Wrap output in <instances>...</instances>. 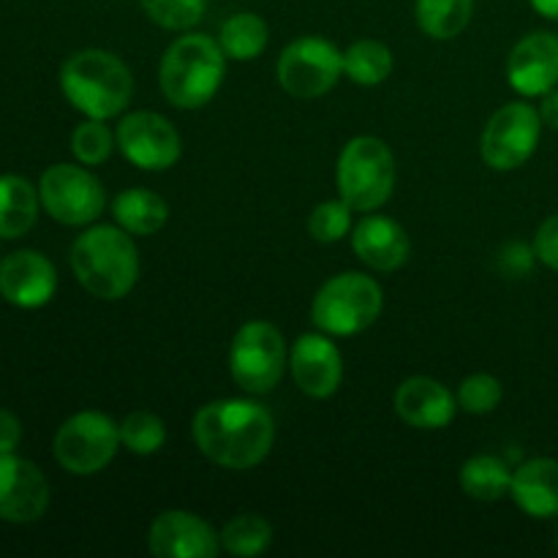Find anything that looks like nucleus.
Instances as JSON below:
<instances>
[{
    "label": "nucleus",
    "mask_w": 558,
    "mask_h": 558,
    "mask_svg": "<svg viewBox=\"0 0 558 558\" xmlns=\"http://www.w3.org/2000/svg\"><path fill=\"white\" fill-rule=\"evenodd\" d=\"M289 368H292L294 385L308 398L325 401L336 396L343 381V357L332 336L327 332H305L294 341L289 352Z\"/></svg>",
    "instance_id": "14"
},
{
    "label": "nucleus",
    "mask_w": 558,
    "mask_h": 558,
    "mask_svg": "<svg viewBox=\"0 0 558 558\" xmlns=\"http://www.w3.org/2000/svg\"><path fill=\"white\" fill-rule=\"evenodd\" d=\"M385 308V292L379 281L365 272H338L325 281L311 303V319L316 330L332 338L360 336L368 330Z\"/></svg>",
    "instance_id": "5"
},
{
    "label": "nucleus",
    "mask_w": 558,
    "mask_h": 558,
    "mask_svg": "<svg viewBox=\"0 0 558 558\" xmlns=\"http://www.w3.org/2000/svg\"><path fill=\"white\" fill-rule=\"evenodd\" d=\"M392 49L379 38H360L343 52V74L360 87H376L392 74Z\"/></svg>",
    "instance_id": "26"
},
{
    "label": "nucleus",
    "mask_w": 558,
    "mask_h": 558,
    "mask_svg": "<svg viewBox=\"0 0 558 558\" xmlns=\"http://www.w3.org/2000/svg\"><path fill=\"white\" fill-rule=\"evenodd\" d=\"M147 548L156 558H216L221 534L189 510H163L147 529Z\"/></svg>",
    "instance_id": "13"
},
{
    "label": "nucleus",
    "mask_w": 558,
    "mask_h": 558,
    "mask_svg": "<svg viewBox=\"0 0 558 558\" xmlns=\"http://www.w3.org/2000/svg\"><path fill=\"white\" fill-rule=\"evenodd\" d=\"M474 14V0H417L414 16L420 31L434 41H450L461 36Z\"/></svg>",
    "instance_id": "25"
},
{
    "label": "nucleus",
    "mask_w": 558,
    "mask_h": 558,
    "mask_svg": "<svg viewBox=\"0 0 558 558\" xmlns=\"http://www.w3.org/2000/svg\"><path fill=\"white\" fill-rule=\"evenodd\" d=\"M272 545V526L256 512H243L221 529V550L238 558L262 556Z\"/></svg>",
    "instance_id": "27"
},
{
    "label": "nucleus",
    "mask_w": 558,
    "mask_h": 558,
    "mask_svg": "<svg viewBox=\"0 0 558 558\" xmlns=\"http://www.w3.org/2000/svg\"><path fill=\"white\" fill-rule=\"evenodd\" d=\"M58 292V270L41 251L22 248L0 262V298L16 308H41Z\"/></svg>",
    "instance_id": "16"
},
{
    "label": "nucleus",
    "mask_w": 558,
    "mask_h": 558,
    "mask_svg": "<svg viewBox=\"0 0 558 558\" xmlns=\"http://www.w3.org/2000/svg\"><path fill=\"white\" fill-rule=\"evenodd\" d=\"M338 196L357 213H374L396 189V156L379 136H354L343 145L336 167Z\"/></svg>",
    "instance_id": "6"
},
{
    "label": "nucleus",
    "mask_w": 558,
    "mask_h": 558,
    "mask_svg": "<svg viewBox=\"0 0 558 558\" xmlns=\"http://www.w3.org/2000/svg\"><path fill=\"white\" fill-rule=\"evenodd\" d=\"M289 365L283 332L272 322H245L229 347V374L248 396H267L276 390Z\"/></svg>",
    "instance_id": "7"
},
{
    "label": "nucleus",
    "mask_w": 558,
    "mask_h": 558,
    "mask_svg": "<svg viewBox=\"0 0 558 558\" xmlns=\"http://www.w3.org/2000/svg\"><path fill=\"white\" fill-rule=\"evenodd\" d=\"M507 80L521 96L543 98L558 85V36L534 31L507 54Z\"/></svg>",
    "instance_id": "17"
},
{
    "label": "nucleus",
    "mask_w": 558,
    "mask_h": 558,
    "mask_svg": "<svg viewBox=\"0 0 558 558\" xmlns=\"http://www.w3.org/2000/svg\"><path fill=\"white\" fill-rule=\"evenodd\" d=\"M534 259H537V256H534V248H526V245H521V243L507 245V248L499 254L501 270L512 278L526 276V272L532 270Z\"/></svg>",
    "instance_id": "34"
},
{
    "label": "nucleus",
    "mask_w": 558,
    "mask_h": 558,
    "mask_svg": "<svg viewBox=\"0 0 558 558\" xmlns=\"http://www.w3.org/2000/svg\"><path fill=\"white\" fill-rule=\"evenodd\" d=\"M529 3H532V9L537 11V14H543L545 20L558 22V0H529Z\"/></svg>",
    "instance_id": "37"
},
{
    "label": "nucleus",
    "mask_w": 558,
    "mask_h": 558,
    "mask_svg": "<svg viewBox=\"0 0 558 558\" xmlns=\"http://www.w3.org/2000/svg\"><path fill=\"white\" fill-rule=\"evenodd\" d=\"M118 150L129 163L145 172H163L172 169L183 156V142L178 129L163 114L150 109H136L123 114L114 131Z\"/></svg>",
    "instance_id": "12"
},
{
    "label": "nucleus",
    "mask_w": 558,
    "mask_h": 558,
    "mask_svg": "<svg viewBox=\"0 0 558 558\" xmlns=\"http://www.w3.org/2000/svg\"><path fill=\"white\" fill-rule=\"evenodd\" d=\"M147 20L163 31H191L205 20L207 0H140Z\"/></svg>",
    "instance_id": "30"
},
{
    "label": "nucleus",
    "mask_w": 558,
    "mask_h": 558,
    "mask_svg": "<svg viewBox=\"0 0 558 558\" xmlns=\"http://www.w3.org/2000/svg\"><path fill=\"white\" fill-rule=\"evenodd\" d=\"M191 434L207 461L232 472H245L270 456L276 445V420L262 403L221 398L205 403L194 414Z\"/></svg>",
    "instance_id": "1"
},
{
    "label": "nucleus",
    "mask_w": 558,
    "mask_h": 558,
    "mask_svg": "<svg viewBox=\"0 0 558 558\" xmlns=\"http://www.w3.org/2000/svg\"><path fill=\"white\" fill-rule=\"evenodd\" d=\"M41 207L63 227H87L107 207L101 180L85 163H52L38 183Z\"/></svg>",
    "instance_id": "10"
},
{
    "label": "nucleus",
    "mask_w": 558,
    "mask_h": 558,
    "mask_svg": "<svg viewBox=\"0 0 558 558\" xmlns=\"http://www.w3.org/2000/svg\"><path fill=\"white\" fill-rule=\"evenodd\" d=\"M112 216L118 227H123L129 234L147 238L167 227L169 205L161 194L136 185V189H125L114 196Z\"/></svg>",
    "instance_id": "21"
},
{
    "label": "nucleus",
    "mask_w": 558,
    "mask_h": 558,
    "mask_svg": "<svg viewBox=\"0 0 558 558\" xmlns=\"http://www.w3.org/2000/svg\"><path fill=\"white\" fill-rule=\"evenodd\" d=\"M532 248L534 256H537L545 267L558 272V216L545 218V221L539 223Z\"/></svg>",
    "instance_id": "33"
},
{
    "label": "nucleus",
    "mask_w": 558,
    "mask_h": 558,
    "mask_svg": "<svg viewBox=\"0 0 558 558\" xmlns=\"http://www.w3.org/2000/svg\"><path fill=\"white\" fill-rule=\"evenodd\" d=\"M501 381L494 374H472L458 387V407L469 414H490L501 403Z\"/></svg>",
    "instance_id": "32"
},
{
    "label": "nucleus",
    "mask_w": 558,
    "mask_h": 558,
    "mask_svg": "<svg viewBox=\"0 0 558 558\" xmlns=\"http://www.w3.org/2000/svg\"><path fill=\"white\" fill-rule=\"evenodd\" d=\"M352 248L357 259L371 270L396 272L412 256V240H409L407 229L396 218L368 213V218H363L354 227Z\"/></svg>",
    "instance_id": "19"
},
{
    "label": "nucleus",
    "mask_w": 558,
    "mask_h": 558,
    "mask_svg": "<svg viewBox=\"0 0 558 558\" xmlns=\"http://www.w3.org/2000/svg\"><path fill=\"white\" fill-rule=\"evenodd\" d=\"M512 472L501 458L496 456H472L461 466V488L474 501H501L510 496Z\"/></svg>",
    "instance_id": "23"
},
{
    "label": "nucleus",
    "mask_w": 558,
    "mask_h": 558,
    "mask_svg": "<svg viewBox=\"0 0 558 558\" xmlns=\"http://www.w3.org/2000/svg\"><path fill=\"white\" fill-rule=\"evenodd\" d=\"M556 550H558V529H556Z\"/></svg>",
    "instance_id": "38"
},
{
    "label": "nucleus",
    "mask_w": 558,
    "mask_h": 558,
    "mask_svg": "<svg viewBox=\"0 0 558 558\" xmlns=\"http://www.w3.org/2000/svg\"><path fill=\"white\" fill-rule=\"evenodd\" d=\"M539 118H543V125L558 131V90L556 87L543 96V104H539Z\"/></svg>",
    "instance_id": "36"
},
{
    "label": "nucleus",
    "mask_w": 558,
    "mask_h": 558,
    "mask_svg": "<svg viewBox=\"0 0 558 558\" xmlns=\"http://www.w3.org/2000/svg\"><path fill=\"white\" fill-rule=\"evenodd\" d=\"M22 439V423L14 412L0 409V456H9L20 447Z\"/></svg>",
    "instance_id": "35"
},
{
    "label": "nucleus",
    "mask_w": 558,
    "mask_h": 558,
    "mask_svg": "<svg viewBox=\"0 0 558 558\" xmlns=\"http://www.w3.org/2000/svg\"><path fill=\"white\" fill-rule=\"evenodd\" d=\"M543 134L539 109L526 101H512L496 109L480 136L483 161L496 172H512L534 156Z\"/></svg>",
    "instance_id": "11"
},
{
    "label": "nucleus",
    "mask_w": 558,
    "mask_h": 558,
    "mask_svg": "<svg viewBox=\"0 0 558 558\" xmlns=\"http://www.w3.org/2000/svg\"><path fill=\"white\" fill-rule=\"evenodd\" d=\"M120 445L131 456H156L167 445V425L158 414L147 412V409H136V412L125 414L123 423H120Z\"/></svg>",
    "instance_id": "28"
},
{
    "label": "nucleus",
    "mask_w": 558,
    "mask_h": 558,
    "mask_svg": "<svg viewBox=\"0 0 558 558\" xmlns=\"http://www.w3.org/2000/svg\"><path fill=\"white\" fill-rule=\"evenodd\" d=\"M267 41H270L267 22L259 14H251V11L232 14L218 31V44H221L223 54L229 60H238V63H248V60L259 58L267 49Z\"/></svg>",
    "instance_id": "24"
},
{
    "label": "nucleus",
    "mask_w": 558,
    "mask_h": 558,
    "mask_svg": "<svg viewBox=\"0 0 558 558\" xmlns=\"http://www.w3.org/2000/svg\"><path fill=\"white\" fill-rule=\"evenodd\" d=\"M227 60L218 38L207 33H185L174 38L158 65L163 98L178 109L205 107L227 76Z\"/></svg>",
    "instance_id": "4"
},
{
    "label": "nucleus",
    "mask_w": 558,
    "mask_h": 558,
    "mask_svg": "<svg viewBox=\"0 0 558 558\" xmlns=\"http://www.w3.org/2000/svg\"><path fill=\"white\" fill-rule=\"evenodd\" d=\"M41 196L31 180L20 174H0V238L16 240L33 229Z\"/></svg>",
    "instance_id": "22"
},
{
    "label": "nucleus",
    "mask_w": 558,
    "mask_h": 558,
    "mask_svg": "<svg viewBox=\"0 0 558 558\" xmlns=\"http://www.w3.org/2000/svg\"><path fill=\"white\" fill-rule=\"evenodd\" d=\"M458 398L430 376H409L396 390V412L417 430H441L456 420Z\"/></svg>",
    "instance_id": "18"
},
{
    "label": "nucleus",
    "mask_w": 558,
    "mask_h": 558,
    "mask_svg": "<svg viewBox=\"0 0 558 558\" xmlns=\"http://www.w3.org/2000/svg\"><path fill=\"white\" fill-rule=\"evenodd\" d=\"M343 74V52L322 36L294 38L276 65L278 85L300 101L327 96Z\"/></svg>",
    "instance_id": "9"
},
{
    "label": "nucleus",
    "mask_w": 558,
    "mask_h": 558,
    "mask_svg": "<svg viewBox=\"0 0 558 558\" xmlns=\"http://www.w3.org/2000/svg\"><path fill=\"white\" fill-rule=\"evenodd\" d=\"M60 90L85 118L109 120L125 112L134 96L131 69L107 49H80L60 65Z\"/></svg>",
    "instance_id": "3"
},
{
    "label": "nucleus",
    "mask_w": 558,
    "mask_h": 558,
    "mask_svg": "<svg viewBox=\"0 0 558 558\" xmlns=\"http://www.w3.org/2000/svg\"><path fill=\"white\" fill-rule=\"evenodd\" d=\"M114 145H118V140L109 131V125L96 118L82 120L74 129V134H71V153L85 167H98V163L107 161L112 156Z\"/></svg>",
    "instance_id": "29"
},
{
    "label": "nucleus",
    "mask_w": 558,
    "mask_h": 558,
    "mask_svg": "<svg viewBox=\"0 0 558 558\" xmlns=\"http://www.w3.org/2000/svg\"><path fill=\"white\" fill-rule=\"evenodd\" d=\"M71 270L90 298L123 300L140 281V251L123 227H90L71 245Z\"/></svg>",
    "instance_id": "2"
},
{
    "label": "nucleus",
    "mask_w": 558,
    "mask_h": 558,
    "mask_svg": "<svg viewBox=\"0 0 558 558\" xmlns=\"http://www.w3.org/2000/svg\"><path fill=\"white\" fill-rule=\"evenodd\" d=\"M120 425L104 412H76L58 428L52 441L54 461L74 477H93L114 461L120 450Z\"/></svg>",
    "instance_id": "8"
},
{
    "label": "nucleus",
    "mask_w": 558,
    "mask_h": 558,
    "mask_svg": "<svg viewBox=\"0 0 558 558\" xmlns=\"http://www.w3.org/2000/svg\"><path fill=\"white\" fill-rule=\"evenodd\" d=\"M512 501L529 518L558 515V461L554 458H532L512 472Z\"/></svg>",
    "instance_id": "20"
},
{
    "label": "nucleus",
    "mask_w": 558,
    "mask_h": 558,
    "mask_svg": "<svg viewBox=\"0 0 558 558\" xmlns=\"http://www.w3.org/2000/svg\"><path fill=\"white\" fill-rule=\"evenodd\" d=\"M352 229V207L338 196V199L319 202L308 216V232L316 243H338Z\"/></svg>",
    "instance_id": "31"
},
{
    "label": "nucleus",
    "mask_w": 558,
    "mask_h": 558,
    "mask_svg": "<svg viewBox=\"0 0 558 558\" xmlns=\"http://www.w3.org/2000/svg\"><path fill=\"white\" fill-rule=\"evenodd\" d=\"M49 507V483L36 463L0 456V521L36 523Z\"/></svg>",
    "instance_id": "15"
}]
</instances>
